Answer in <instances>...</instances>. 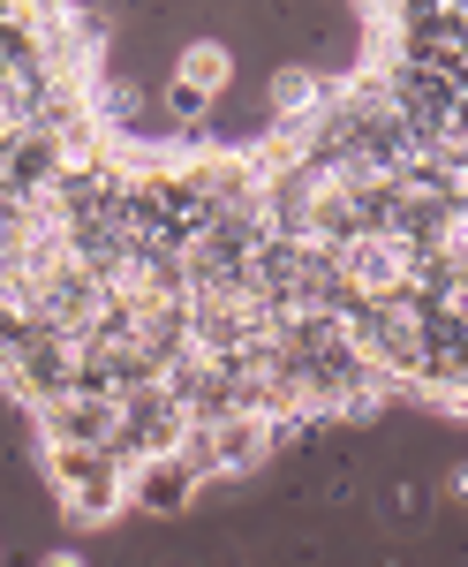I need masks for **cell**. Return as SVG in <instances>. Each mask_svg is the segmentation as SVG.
Here are the masks:
<instances>
[{
  "label": "cell",
  "instance_id": "1",
  "mask_svg": "<svg viewBox=\"0 0 468 567\" xmlns=\"http://www.w3.org/2000/svg\"><path fill=\"white\" fill-rule=\"evenodd\" d=\"M227 84H235V53H227L219 39H189L181 53H174V69H167V99H174V106H189V114L212 106Z\"/></svg>",
  "mask_w": 468,
  "mask_h": 567
},
{
  "label": "cell",
  "instance_id": "2",
  "mask_svg": "<svg viewBox=\"0 0 468 567\" xmlns=\"http://www.w3.org/2000/svg\"><path fill=\"white\" fill-rule=\"evenodd\" d=\"M310 99H318V76H302V69H288L272 84V106H310Z\"/></svg>",
  "mask_w": 468,
  "mask_h": 567
},
{
  "label": "cell",
  "instance_id": "3",
  "mask_svg": "<svg viewBox=\"0 0 468 567\" xmlns=\"http://www.w3.org/2000/svg\"><path fill=\"white\" fill-rule=\"evenodd\" d=\"M438 492H446V499H454V507H468V462H454V470H446V484H438Z\"/></svg>",
  "mask_w": 468,
  "mask_h": 567
},
{
  "label": "cell",
  "instance_id": "4",
  "mask_svg": "<svg viewBox=\"0 0 468 567\" xmlns=\"http://www.w3.org/2000/svg\"><path fill=\"white\" fill-rule=\"evenodd\" d=\"M39 567H91L76 545H53V553H39Z\"/></svg>",
  "mask_w": 468,
  "mask_h": 567
}]
</instances>
